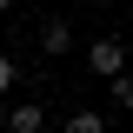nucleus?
Here are the masks:
<instances>
[{
  "instance_id": "1",
  "label": "nucleus",
  "mask_w": 133,
  "mask_h": 133,
  "mask_svg": "<svg viewBox=\"0 0 133 133\" xmlns=\"http://www.w3.org/2000/svg\"><path fill=\"white\" fill-rule=\"evenodd\" d=\"M87 66H93L100 80H120V73H127V47L107 33V40H93V47H87Z\"/></svg>"
},
{
  "instance_id": "2",
  "label": "nucleus",
  "mask_w": 133,
  "mask_h": 133,
  "mask_svg": "<svg viewBox=\"0 0 133 133\" xmlns=\"http://www.w3.org/2000/svg\"><path fill=\"white\" fill-rule=\"evenodd\" d=\"M0 127H7V133H40V127H47V113H40V107H7Z\"/></svg>"
},
{
  "instance_id": "3",
  "label": "nucleus",
  "mask_w": 133,
  "mask_h": 133,
  "mask_svg": "<svg viewBox=\"0 0 133 133\" xmlns=\"http://www.w3.org/2000/svg\"><path fill=\"white\" fill-rule=\"evenodd\" d=\"M60 133H107V113H100V107H73V113L60 120Z\"/></svg>"
},
{
  "instance_id": "4",
  "label": "nucleus",
  "mask_w": 133,
  "mask_h": 133,
  "mask_svg": "<svg viewBox=\"0 0 133 133\" xmlns=\"http://www.w3.org/2000/svg\"><path fill=\"white\" fill-rule=\"evenodd\" d=\"M40 47H47V53H66V47H73V27H66L60 14H53V20H40Z\"/></svg>"
},
{
  "instance_id": "5",
  "label": "nucleus",
  "mask_w": 133,
  "mask_h": 133,
  "mask_svg": "<svg viewBox=\"0 0 133 133\" xmlns=\"http://www.w3.org/2000/svg\"><path fill=\"white\" fill-rule=\"evenodd\" d=\"M14 80H20V66H14V53H0V93H14Z\"/></svg>"
},
{
  "instance_id": "6",
  "label": "nucleus",
  "mask_w": 133,
  "mask_h": 133,
  "mask_svg": "<svg viewBox=\"0 0 133 133\" xmlns=\"http://www.w3.org/2000/svg\"><path fill=\"white\" fill-rule=\"evenodd\" d=\"M113 100H120V107H133V73H120V80H113Z\"/></svg>"
},
{
  "instance_id": "7",
  "label": "nucleus",
  "mask_w": 133,
  "mask_h": 133,
  "mask_svg": "<svg viewBox=\"0 0 133 133\" xmlns=\"http://www.w3.org/2000/svg\"><path fill=\"white\" fill-rule=\"evenodd\" d=\"M0 113H7V107H0Z\"/></svg>"
}]
</instances>
